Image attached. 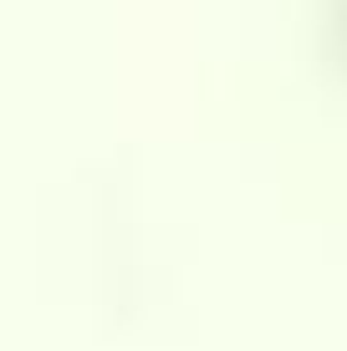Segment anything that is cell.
I'll return each instance as SVG.
<instances>
[]
</instances>
